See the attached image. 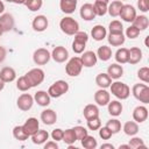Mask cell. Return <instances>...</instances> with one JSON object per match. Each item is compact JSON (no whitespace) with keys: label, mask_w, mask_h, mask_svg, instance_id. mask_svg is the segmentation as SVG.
<instances>
[{"label":"cell","mask_w":149,"mask_h":149,"mask_svg":"<svg viewBox=\"0 0 149 149\" xmlns=\"http://www.w3.org/2000/svg\"><path fill=\"white\" fill-rule=\"evenodd\" d=\"M109 88H111V93L118 98L119 100H126L129 95H130V88L127 84L122 83V81H114L109 85Z\"/></svg>","instance_id":"6da1fadb"},{"label":"cell","mask_w":149,"mask_h":149,"mask_svg":"<svg viewBox=\"0 0 149 149\" xmlns=\"http://www.w3.org/2000/svg\"><path fill=\"white\" fill-rule=\"evenodd\" d=\"M61 30L66 35H74L77 31H79V23L71 16H65L59 22Z\"/></svg>","instance_id":"7a4b0ae2"},{"label":"cell","mask_w":149,"mask_h":149,"mask_svg":"<svg viewBox=\"0 0 149 149\" xmlns=\"http://www.w3.org/2000/svg\"><path fill=\"white\" fill-rule=\"evenodd\" d=\"M132 94L136 100L143 104L149 102V86L147 84H135L132 88Z\"/></svg>","instance_id":"3957f363"},{"label":"cell","mask_w":149,"mask_h":149,"mask_svg":"<svg viewBox=\"0 0 149 149\" xmlns=\"http://www.w3.org/2000/svg\"><path fill=\"white\" fill-rule=\"evenodd\" d=\"M81 69H83V63H81L80 57H78V56H74V57L70 58L68 61L66 65H65V72L70 77L79 76L80 72H81Z\"/></svg>","instance_id":"277c9868"},{"label":"cell","mask_w":149,"mask_h":149,"mask_svg":"<svg viewBox=\"0 0 149 149\" xmlns=\"http://www.w3.org/2000/svg\"><path fill=\"white\" fill-rule=\"evenodd\" d=\"M88 41V35L85 31H77L72 42V50L74 54H81Z\"/></svg>","instance_id":"5b68a950"},{"label":"cell","mask_w":149,"mask_h":149,"mask_svg":"<svg viewBox=\"0 0 149 149\" xmlns=\"http://www.w3.org/2000/svg\"><path fill=\"white\" fill-rule=\"evenodd\" d=\"M24 76L28 79L31 87H35V86H38L40 84H42L44 80V77H45L44 71L40 68H34V69L29 70Z\"/></svg>","instance_id":"8992f818"},{"label":"cell","mask_w":149,"mask_h":149,"mask_svg":"<svg viewBox=\"0 0 149 149\" xmlns=\"http://www.w3.org/2000/svg\"><path fill=\"white\" fill-rule=\"evenodd\" d=\"M69 91V84L65 80H56L48 90V93L51 98H59Z\"/></svg>","instance_id":"52a82bcc"},{"label":"cell","mask_w":149,"mask_h":149,"mask_svg":"<svg viewBox=\"0 0 149 149\" xmlns=\"http://www.w3.org/2000/svg\"><path fill=\"white\" fill-rule=\"evenodd\" d=\"M51 58V54L45 48H38L33 54V61L37 65H45Z\"/></svg>","instance_id":"ba28073f"},{"label":"cell","mask_w":149,"mask_h":149,"mask_svg":"<svg viewBox=\"0 0 149 149\" xmlns=\"http://www.w3.org/2000/svg\"><path fill=\"white\" fill-rule=\"evenodd\" d=\"M33 104H34V97L30 95L29 93H22L17 98V101H16V105H17L19 109H21L23 112L29 111L33 107Z\"/></svg>","instance_id":"9c48e42d"},{"label":"cell","mask_w":149,"mask_h":149,"mask_svg":"<svg viewBox=\"0 0 149 149\" xmlns=\"http://www.w3.org/2000/svg\"><path fill=\"white\" fill-rule=\"evenodd\" d=\"M136 9L134 8V6L132 5H122L121 9H120V13H119V16L125 21V22H133V20L135 19L136 16Z\"/></svg>","instance_id":"30bf717a"},{"label":"cell","mask_w":149,"mask_h":149,"mask_svg":"<svg viewBox=\"0 0 149 149\" xmlns=\"http://www.w3.org/2000/svg\"><path fill=\"white\" fill-rule=\"evenodd\" d=\"M51 57L56 63H64L69 58V51L66 50V48L58 45V47L54 48V50L51 52Z\"/></svg>","instance_id":"8fae6325"},{"label":"cell","mask_w":149,"mask_h":149,"mask_svg":"<svg viewBox=\"0 0 149 149\" xmlns=\"http://www.w3.org/2000/svg\"><path fill=\"white\" fill-rule=\"evenodd\" d=\"M80 59H81V63H83V66L85 68H92L97 64V61H98V57L95 55L94 51H83L81 52V56H80Z\"/></svg>","instance_id":"7c38bea8"},{"label":"cell","mask_w":149,"mask_h":149,"mask_svg":"<svg viewBox=\"0 0 149 149\" xmlns=\"http://www.w3.org/2000/svg\"><path fill=\"white\" fill-rule=\"evenodd\" d=\"M22 128L28 134V136H31L40 129V122L36 118H28L26 122L22 125Z\"/></svg>","instance_id":"4fadbf2b"},{"label":"cell","mask_w":149,"mask_h":149,"mask_svg":"<svg viewBox=\"0 0 149 149\" xmlns=\"http://www.w3.org/2000/svg\"><path fill=\"white\" fill-rule=\"evenodd\" d=\"M48 19L45 15H37L34 17L33 22H31V27L35 31H38V33H42L47 28H48Z\"/></svg>","instance_id":"5bb4252c"},{"label":"cell","mask_w":149,"mask_h":149,"mask_svg":"<svg viewBox=\"0 0 149 149\" xmlns=\"http://www.w3.org/2000/svg\"><path fill=\"white\" fill-rule=\"evenodd\" d=\"M14 17L12 14L9 13H2L0 15V26H1V29L3 33L6 31H9L14 28Z\"/></svg>","instance_id":"9a60e30c"},{"label":"cell","mask_w":149,"mask_h":149,"mask_svg":"<svg viewBox=\"0 0 149 149\" xmlns=\"http://www.w3.org/2000/svg\"><path fill=\"white\" fill-rule=\"evenodd\" d=\"M111 100V94L109 92L106 91V88H99L94 93V101L99 106H106Z\"/></svg>","instance_id":"2e32d148"},{"label":"cell","mask_w":149,"mask_h":149,"mask_svg":"<svg viewBox=\"0 0 149 149\" xmlns=\"http://www.w3.org/2000/svg\"><path fill=\"white\" fill-rule=\"evenodd\" d=\"M79 14H80V17L85 21H91L97 16L95 13H94V8H93L92 3H84L80 7Z\"/></svg>","instance_id":"e0dca14e"},{"label":"cell","mask_w":149,"mask_h":149,"mask_svg":"<svg viewBox=\"0 0 149 149\" xmlns=\"http://www.w3.org/2000/svg\"><path fill=\"white\" fill-rule=\"evenodd\" d=\"M133 119L137 123H142L148 119V108L146 106H136L133 111Z\"/></svg>","instance_id":"ac0fdd59"},{"label":"cell","mask_w":149,"mask_h":149,"mask_svg":"<svg viewBox=\"0 0 149 149\" xmlns=\"http://www.w3.org/2000/svg\"><path fill=\"white\" fill-rule=\"evenodd\" d=\"M41 121L44 125H48V126L54 125L57 121V114H56V112L54 109H51V108H45L41 113Z\"/></svg>","instance_id":"d6986e66"},{"label":"cell","mask_w":149,"mask_h":149,"mask_svg":"<svg viewBox=\"0 0 149 149\" xmlns=\"http://www.w3.org/2000/svg\"><path fill=\"white\" fill-rule=\"evenodd\" d=\"M50 99H51V97L49 95V93L45 91H42V90L37 91L34 94V101L41 107H47L50 104Z\"/></svg>","instance_id":"ffe728a7"},{"label":"cell","mask_w":149,"mask_h":149,"mask_svg":"<svg viewBox=\"0 0 149 149\" xmlns=\"http://www.w3.org/2000/svg\"><path fill=\"white\" fill-rule=\"evenodd\" d=\"M142 59V50L137 47H133L128 49V63L129 64H137Z\"/></svg>","instance_id":"44dd1931"},{"label":"cell","mask_w":149,"mask_h":149,"mask_svg":"<svg viewBox=\"0 0 149 149\" xmlns=\"http://www.w3.org/2000/svg\"><path fill=\"white\" fill-rule=\"evenodd\" d=\"M15 78H16V72H15V70L13 68L5 66L3 69H1V71H0V79L5 84L15 80Z\"/></svg>","instance_id":"7402d4cb"},{"label":"cell","mask_w":149,"mask_h":149,"mask_svg":"<svg viewBox=\"0 0 149 149\" xmlns=\"http://www.w3.org/2000/svg\"><path fill=\"white\" fill-rule=\"evenodd\" d=\"M78 0H59V8L65 14H72L77 8Z\"/></svg>","instance_id":"603a6c76"},{"label":"cell","mask_w":149,"mask_h":149,"mask_svg":"<svg viewBox=\"0 0 149 149\" xmlns=\"http://www.w3.org/2000/svg\"><path fill=\"white\" fill-rule=\"evenodd\" d=\"M107 74L112 79H119L123 74V68L119 63H113L107 68Z\"/></svg>","instance_id":"cb8c5ba5"},{"label":"cell","mask_w":149,"mask_h":149,"mask_svg":"<svg viewBox=\"0 0 149 149\" xmlns=\"http://www.w3.org/2000/svg\"><path fill=\"white\" fill-rule=\"evenodd\" d=\"M107 41L112 47H120L125 43L126 37L123 35V33H119V34H112L109 33L107 36Z\"/></svg>","instance_id":"d4e9b609"},{"label":"cell","mask_w":149,"mask_h":149,"mask_svg":"<svg viewBox=\"0 0 149 149\" xmlns=\"http://www.w3.org/2000/svg\"><path fill=\"white\" fill-rule=\"evenodd\" d=\"M106 35H107V30H106V28H105L104 26H101V24L94 26V27L92 28V30H91V36H92L93 40H95V41H102V40L106 37Z\"/></svg>","instance_id":"484cf974"},{"label":"cell","mask_w":149,"mask_h":149,"mask_svg":"<svg viewBox=\"0 0 149 149\" xmlns=\"http://www.w3.org/2000/svg\"><path fill=\"white\" fill-rule=\"evenodd\" d=\"M83 114H84V118L86 120H90V119H93V118H97L99 116V108L97 105H93V104H88L84 107L83 109Z\"/></svg>","instance_id":"4316f807"},{"label":"cell","mask_w":149,"mask_h":149,"mask_svg":"<svg viewBox=\"0 0 149 149\" xmlns=\"http://www.w3.org/2000/svg\"><path fill=\"white\" fill-rule=\"evenodd\" d=\"M49 139V133L44 129H38L35 134L31 135V141L34 144H43Z\"/></svg>","instance_id":"83f0119b"},{"label":"cell","mask_w":149,"mask_h":149,"mask_svg":"<svg viewBox=\"0 0 149 149\" xmlns=\"http://www.w3.org/2000/svg\"><path fill=\"white\" fill-rule=\"evenodd\" d=\"M132 23H133V26L136 27L140 31H142V30H146V29L148 28V26H149V20H148V17H147L146 15H136Z\"/></svg>","instance_id":"f1b7e54d"},{"label":"cell","mask_w":149,"mask_h":149,"mask_svg":"<svg viewBox=\"0 0 149 149\" xmlns=\"http://www.w3.org/2000/svg\"><path fill=\"white\" fill-rule=\"evenodd\" d=\"M107 105H108V113L112 116H119L122 113L123 107L119 100H112V101L109 100V102Z\"/></svg>","instance_id":"f546056e"},{"label":"cell","mask_w":149,"mask_h":149,"mask_svg":"<svg viewBox=\"0 0 149 149\" xmlns=\"http://www.w3.org/2000/svg\"><path fill=\"white\" fill-rule=\"evenodd\" d=\"M95 84L100 87V88H107L109 87V85L112 84V78L107 74V73H99L97 77H95Z\"/></svg>","instance_id":"4dcf8cb0"},{"label":"cell","mask_w":149,"mask_h":149,"mask_svg":"<svg viewBox=\"0 0 149 149\" xmlns=\"http://www.w3.org/2000/svg\"><path fill=\"white\" fill-rule=\"evenodd\" d=\"M97 57L102 61V62H107L111 57H112V49L108 47V45H101L98 48L97 50Z\"/></svg>","instance_id":"1f68e13d"},{"label":"cell","mask_w":149,"mask_h":149,"mask_svg":"<svg viewBox=\"0 0 149 149\" xmlns=\"http://www.w3.org/2000/svg\"><path fill=\"white\" fill-rule=\"evenodd\" d=\"M122 130H123V133H125L126 135H128V136H134V135H136V134L139 133V125H137V122H135V121H127V122L123 125Z\"/></svg>","instance_id":"d6a6232c"},{"label":"cell","mask_w":149,"mask_h":149,"mask_svg":"<svg viewBox=\"0 0 149 149\" xmlns=\"http://www.w3.org/2000/svg\"><path fill=\"white\" fill-rule=\"evenodd\" d=\"M122 1H120V0H115V1H112L109 5H108V7H107V12H108V14L112 16V17H116V16H119V13H120V9H121V7H122Z\"/></svg>","instance_id":"836d02e7"},{"label":"cell","mask_w":149,"mask_h":149,"mask_svg":"<svg viewBox=\"0 0 149 149\" xmlns=\"http://www.w3.org/2000/svg\"><path fill=\"white\" fill-rule=\"evenodd\" d=\"M115 61L119 64L128 63V49L127 48H119L115 52Z\"/></svg>","instance_id":"e575fe53"},{"label":"cell","mask_w":149,"mask_h":149,"mask_svg":"<svg viewBox=\"0 0 149 149\" xmlns=\"http://www.w3.org/2000/svg\"><path fill=\"white\" fill-rule=\"evenodd\" d=\"M107 7H108V3L102 2V1H94L93 3L94 13L97 16H104L107 13Z\"/></svg>","instance_id":"d590c367"},{"label":"cell","mask_w":149,"mask_h":149,"mask_svg":"<svg viewBox=\"0 0 149 149\" xmlns=\"http://www.w3.org/2000/svg\"><path fill=\"white\" fill-rule=\"evenodd\" d=\"M68 146L69 144H72L77 141V137H76V134H74V130L73 128H69V129H65L64 133H63V140Z\"/></svg>","instance_id":"8d00e7d4"},{"label":"cell","mask_w":149,"mask_h":149,"mask_svg":"<svg viewBox=\"0 0 149 149\" xmlns=\"http://www.w3.org/2000/svg\"><path fill=\"white\" fill-rule=\"evenodd\" d=\"M80 142H81V146H83L85 149H94V148H97V146H98L97 140H95L93 136L88 135V134H87L83 140H80Z\"/></svg>","instance_id":"74e56055"},{"label":"cell","mask_w":149,"mask_h":149,"mask_svg":"<svg viewBox=\"0 0 149 149\" xmlns=\"http://www.w3.org/2000/svg\"><path fill=\"white\" fill-rule=\"evenodd\" d=\"M13 136H14V139L17 140V141H24V140H27V139L29 137L28 134L23 130L22 126H15V127L13 128Z\"/></svg>","instance_id":"f35d334b"},{"label":"cell","mask_w":149,"mask_h":149,"mask_svg":"<svg viewBox=\"0 0 149 149\" xmlns=\"http://www.w3.org/2000/svg\"><path fill=\"white\" fill-rule=\"evenodd\" d=\"M106 127L112 132V134H116L121 130V122L118 119H111L106 122Z\"/></svg>","instance_id":"ab89813d"},{"label":"cell","mask_w":149,"mask_h":149,"mask_svg":"<svg viewBox=\"0 0 149 149\" xmlns=\"http://www.w3.org/2000/svg\"><path fill=\"white\" fill-rule=\"evenodd\" d=\"M16 87H17V90H20V91H22V92H26V91H28L29 88H31V86H30L28 79L26 78V76H21V77L16 80Z\"/></svg>","instance_id":"60d3db41"},{"label":"cell","mask_w":149,"mask_h":149,"mask_svg":"<svg viewBox=\"0 0 149 149\" xmlns=\"http://www.w3.org/2000/svg\"><path fill=\"white\" fill-rule=\"evenodd\" d=\"M43 5V0H27L24 6L30 10V12H37L38 9H41Z\"/></svg>","instance_id":"b9f144b4"},{"label":"cell","mask_w":149,"mask_h":149,"mask_svg":"<svg viewBox=\"0 0 149 149\" xmlns=\"http://www.w3.org/2000/svg\"><path fill=\"white\" fill-rule=\"evenodd\" d=\"M108 30L112 34H119V33H123V26L119 20H113L109 26H108Z\"/></svg>","instance_id":"7bdbcfd3"},{"label":"cell","mask_w":149,"mask_h":149,"mask_svg":"<svg viewBox=\"0 0 149 149\" xmlns=\"http://www.w3.org/2000/svg\"><path fill=\"white\" fill-rule=\"evenodd\" d=\"M129 147L133 148V149H139V148H146V144L143 142V140L141 137H137L134 135V137H132L129 140Z\"/></svg>","instance_id":"ee69618b"},{"label":"cell","mask_w":149,"mask_h":149,"mask_svg":"<svg viewBox=\"0 0 149 149\" xmlns=\"http://www.w3.org/2000/svg\"><path fill=\"white\" fill-rule=\"evenodd\" d=\"M137 78L140 80H142L143 83L148 84L149 83V68H147V66L140 68V70L137 71Z\"/></svg>","instance_id":"f6af8a7d"},{"label":"cell","mask_w":149,"mask_h":149,"mask_svg":"<svg viewBox=\"0 0 149 149\" xmlns=\"http://www.w3.org/2000/svg\"><path fill=\"white\" fill-rule=\"evenodd\" d=\"M86 121H87V128L90 130H98L101 127V121H100L99 116L90 119V120H86Z\"/></svg>","instance_id":"bcb514c9"},{"label":"cell","mask_w":149,"mask_h":149,"mask_svg":"<svg viewBox=\"0 0 149 149\" xmlns=\"http://www.w3.org/2000/svg\"><path fill=\"white\" fill-rule=\"evenodd\" d=\"M73 130H74V134H76V137H77V140H83L88 133H87V129L85 128V127H83V126H76V127H73Z\"/></svg>","instance_id":"7dc6e473"},{"label":"cell","mask_w":149,"mask_h":149,"mask_svg":"<svg viewBox=\"0 0 149 149\" xmlns=\"http://www.w3.org/2000/svg\"><path fill=\"white\" fill-rule=\"evenodd\" d=\"M140 35V30L136 28V27H134L133 24L132 26H129L127 29H126V36L128 37V38H136L137 36Z\"/></svg>","instance_id":"c3c4849f"},{"label":"cell","mask_w":149,"mask_h":149,"mask_svg":"<svg viewBox=\"0 0 149 149\" xmlns=\"http://www.w3.org/2000/svg\"><path fill=\"white\" fill-rule=\"evenodd\" d=\"M98 130H99V136H100L102 140H109V139L112 137V135H113L112 132H111L106 126H105V127H100Z\"/></svg>","instance_id":"681fc988"},{"label":"cell","mask_w":149,"mask_h":149,"mask_svg":"<svg viewBox=\"0 0 149 149\" xmlns=\"http://www.w3.org/2000/svg\"><path fill=\"white\" fill-rule=\"evenodd\" d=\"M63 133H64V130L63 129H61V128H56V129H54L52 130V133H51V137H52V140L54 141H62L63 140Z\"/></svg>","instance_id":"f907efd6"},{"label":"cell","mask_w":149,"mask_h":149,"mask_svg":"<svg viewBox=\"0 0 149 149\" xmlns=\"http://www.w3.org/2000/svg\"><path fill=\"white\" fill-rule=\"evenodd\" d=\"M137 7L141 12L147 13L149 10V0H137Z\"/></svg>","instance_id":"816d5d0a"},{"label":"cell","mask_w":149,"mask_h":149,"mask_svg":"<svg viewBox=\"0 0 149 149\" xmlns=\"http://www.w3.org/2000/svg\"><path fill=\"white\" fill-rule=\"evenodd\" d=\"M57 148H58V144L56 141H48L44 144V149H57Z\"/></svg>","instance_id":"f5cc1de1"},{"label":"cell","mask_w":149,"mask_h":149,"mask_svg":"<svg viewBox=\"0 0 149 149\" xmlns=\"http://www.w3.org/2000/svg\"><path fill=\"white\" fill-rule=\"evenodd\" d=\"M6 56H7V51H6V49H5L3 47L0 45V63H2V62L5 61Z\"/></svg>","instance_id":"db71d44e"},{"label":"cell","mask_w":149,"mask_h":149,"mask_svg":"<svg viewBox=\"0 0 149 149\" xmlns=\"http://www.w3.org/2000/svg\"><path fill=\"white\" fill-rule=\"evenodd\" d=\"M101 149H106V148H109V149H114V146L112 144V143H104V144H101V147H100Z\"/></svg>","instance_id":"11a10c76"},{"label":"cell","mask_w":149,"mask_h":149,"mask_svg":"<svg viewBox=\"0 0 149 149\" xmlns=\"http://www.w3.org/2000/svg\"><path fill=\"white\" fill-rule=\"evenodd\" d=\"M26 1H27V0H13V2L16 3V5H24Z\"/></svg>","instance_id":"9f6ffc18"},{"label":"cell","mask_w":149,"mask_h":149,"mask_svg":"<svg viewBox=\"0 0 149 149\" xmlns=\"http://www.w3.org/2000/svg\"><path fill=\"white\" fill-rule=\"evenodd\" d=\"M3 10H5V5H3V2L0 0V14H2Z\"/></svg>","instance_id":"6f0895ef"},{"label":"cell","mask_w":149,"mask_h":149,"mask_svg":"<svg viewBox=\"0 0 149 149\" xmlns=\"http://www.w3.org/2000/svg\"><path fill=\"white\" fill-rule=\"evenodd\" d=\"M119 148H120V149H130L129 144H120Z\"/></svg>","instance_id":"680465c9"},{"label":"cell","mask_w":149,"mask_h":149,"mask_svg":"<svg viewBox=\"0 0 149 149\" xmlns=\"http://www.w3.org/2000/svg\"><path fill=\"white\" fill-rule=\"evenodd\" d=\"M3 87H5V83L0 79V91H2V90H3Z\"/></svg>","instance_id":"91938a15"},{"label":"cell","mask_w":149,"mask_h":149,"mask_svg":"<svg viewBox=\"0 0 149 149\" xmlns=\"http://www.w3.org/2000/svg\"><path fill=\"white\" fill-rule=\"evenodd\" d=\"M94 1H102V2H106V3L109 2V0H94Z\"/></svg>","instance_id":"94428289"},{"label":"cell","mask_w":149,"mask_h":149,"mask_svg":"<svg viewBox=\"0 0 149 149\" xmlns=\"http://www.w3.org/2000/svg\"><path fill=\"white\" fill-rule=\"evenodd\" d=\"M3 34V31H2V29H1V26H0V36Z\"/></svg>","instance_id":"6125c7cd"},{"label":"cell","mask_w":149,"mask_h":149,"mask_svg":"<svg viewBox=\"0 0 149 149\" xmlns=\"http://www.w3.org/2000/svg\"><path fill=\"white\" fill-rule=\"evenodd\" d=\"M6 1H8V2H13V0H6Z\"/></svg>","instance_id":"be15d7a7"},{"label":"cell","mask_w":149,"mask_h":149,"mask_svg":"<svg viewBox=\"0 0 149 149\" xmlns=\"http://www.w3.org/2000/svg\"><path fill=\"white\" fill-rule=\"evenodd\" d=\"M120 1H127V0H120Z\"/></svg>","instance_id":"e7e4bbea"}]
</instances>
